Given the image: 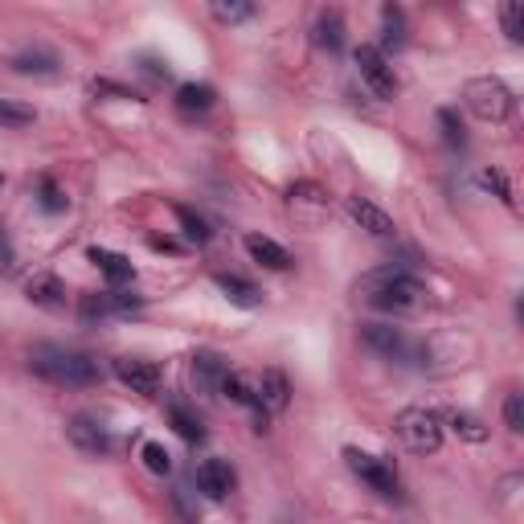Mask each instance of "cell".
I'll return each instance as SVG.
<instances>
[{"instance_id":"1","label":"cell","mask_w":524,"mask_h":524,"mask_svg":"<svg viewBox=\"0 0 524 524\" xmlns=\"http://www.w3.org/2000/svg\"><path fill=\"white\" fill-rule=\"evenodd\" d=\"M357 299L373 312H389V316H402V312H414L422 308L426 299V287L414 271H406L402 262H389V267H377L369 275L357 279Z\"/></svg>"},{"instance_id":"2","label":"cell","mask_w":524,"mask_h":524,"mask_svg":"<svg viewBox=\"0 0 524 524\" xmlns=\"http://www.w3.org/2000/svg\"><path fill=\"white\" fill-rule=\"evenodd\" d=\"M29 369L41 381L70 385V389H86V385L103 381L99 361L91 353H82V348H66V344H33L29 348Z\"/></svg>"},{"instance_id":"3","label":"cell","mask_w":524,"mask_h":524,"mask_svg":"<svg viewBox=\"0 0 524 524\" xmlns=\"http://www.w3.org/2000/svg\"><path fill=\"white\" fill-rule=\"evenodd\" d=\"M463 107L479 119V123H508L516 111L512 91L500 78H471L463 86Z\"/></svg>"},{"instance_id":"4","label":"cell","mask_w":524,"mask_h":524,"mask_svg":"<svg viewBox=\"0 0 524 524\" xmlns=\"http://www.w3.org/2000/svg\"><path fill=\"white\" fill-rule=\"evenodd\" d=\"M357 340L369 348V353H377L381 361H393V365H422L426 353L393 324H361L357 328Z\"/></svg>"},{"instance_id":"5","label":"cell","mask_w":524,"mask_h":524,"mask_svg":"<svg viewBox=\"0 0 524 524\" xmlns=\"http://www.w3.org/2000/svg\"><path fill=\"white\" fill-rule=\"evenodd\" d=\"M393 430H398V439L414 451V455H434L443 447V422L434 410L426 406H410L402 410L398 418H393Z\"/></svg>"},{"instance_id":"6","label":"cell","mask_w":524,"mask_h":524,"mask_svg":"<svg viewBox=\"0 0 524 524\" xmlns=\"http://www.w3.org/2000/svg\"><path fill=\"white\" fill-rule=\"evenodd\" d=\"M344 463H348V471H353L369 492H377L381 500H406L398 471H393L385 459H377V455H369V451H357V447H344Z\"/></svg>"},{"instance_id":"7","label":"cell","mask_w":524,"mask_h":524,"mask_svg":"<svg viewBox=\"0 0 524 524\" xmlns=\"http://www.w3.org/2000/svg\"><path fill=\"white\" fill-rule=\"evenodd\" d=\"M66 439H70L74 451L91 455V459H103V455H111V447H115L111 430H107L95 414H74V418L66 422Z\"/></svg>"},{"instance_id":"8","label":"cell","mask_w":524,"mask_h":524,"mask_svg":"<svg viewBox=\"0 0 524 524\" xmlns=\"http://www.w3.org/2000/svg\"><path fill=\"white\" fill-rule=\"evenodd\" d=\"M357 74H361V82L369 86L377 99H393V95H398V74H393L389 58L377 46H361L357 50Z\"/></svg>"},{"instance_id":"9","label":"cell","mask_w":524,"mask_h":524,"mask_svg":"<svg viewBox=\"0 0 524 524\" xmlns=\"http://www.w3.org/2000/svg\"><path fill=\"white\" fill-rule=\"evenodd\" d=\"M254 402H258V426L254 430H267V414H279V410H287V402H291V385H287V377L279 373V369H267V373H258L254 377Z\"/></svg>"},{"instance_id":"10","label":"cell","mask_w":524,"mask_h":524,"mask_svg":"<svg viewBox=\"0 0 524 524\" xmlns=\"http://www.w3.org/2000/svg\"><path fill=\"white\" fill-rule=\"evenodd\" d=\"M115 377H119L131 393H144V398H156V389H160V381H164L160 365L148 361V357H119V361H115Z\"/></svg>"},{"instance_id":"11","label":"cell","mask_w":524,"mask_h":524,"mask_svg":"<svg viewBox=\"0 0 524 524\" xmlns=\"http://www.w3.org/2000/svg\"><path fill=\"white\" fill-rule=\"evenodd\" d=\"M140 295H127V291H95V295H82L78 299V312L86 316V320H103V316H131L140 308Z\"/></svg>"},{"instance_id":"12","label":"cell","mask_w":524,"mask_h":524,"mask_svg":"<svg viewBox=\"0 0 524 524\" xmlns=\"http://www.w3.org/2000/svg\"><path fill=\"white\" fill-rule=\"evenodd\" d=\"M197 488H201V496H209V500H226V496L238 488V471H234L226 459H205V463L197 467Z\"/></svg>"},{"instance_id":"13","label":"cell","mask_w":524,"mask_h":524,"mask_svg":"<svg viewBox=\"0 0 524 524\" xmlns=\"http://www.w3.org/2000/svg\"><path fill=\"white\" fill-rule=\"evenodd\" d=\"M344 209H348V217H353V222H357L365 234H373V238H389L393 230H398V226H393V217H389L381 205H373L369 197H348Z\"/></svg>"},{"instance_id":"14","label":"cell","mask_w":524,"mask_h":524,"mask_svg":"<svg viewBox=\"0 0 524 524\" xmlns=\"http://www.w3.org/2000/svg\"><path fill=\"white\" fill-rule=\"evenodd\" d=\"M21 78H58V70H62V62H58V54L54 50H46V46H29V50H21V54H13V62H9Z\"/></svg>"},{"instance_id":"15","label":"cell","mask_w":524,"mask_h":524,"mask_svg":"<svg viewBox=\"0 0 524 524\" xmlns=\"http://www.w3.org/2000/svg\"><path fill=\"white\" fill-rule=\"evenodd\" d=\"M25 295H29V303H37V308H46V312H62L66 308V283L58 279V275H33L29 283H25Z\"/></svg>"},{"instance_id":"16","label":"cell","mask_w":524,"mask_h":524,"mask_svg":"<svg viewBox=\"0 0 524 524\" xmlns=\"http://www.w3.org/2000/svg\"><path fill=\"white\" fill-rule=\"evenodd\" d=\"M213 287L222 291L234 308H242V312H254L258 303H262V291L250 283V279H242V275H230V271H217L213 275Z\"/></svg>"},{"instance_id":"17","label":"cell","mask_w":524,"mask_h":524,"mask_svg":"<svg viewBox=\"0 0 524 524\" xmlns=\"http://www.w3.org/2000/svg\"><path fill=\"white\" fill-rule=\"evenodd\" d=\"M246 254L258 262V267H267V271H287L291 267V254L275 238H267V234H246Z\"/></svg>"},{"instance_id":"18","label":"cell","mask_w":524,"mask_h":524,"mask_svg":"<svg viewBox=\"0 0 524 524\" xmlns=\"http://www.w3.org/2000/svg\"><path fill=\"white\" fill-rule=\"evenodd\" d=\"M410 46V29H406V13L398 5L381 9V54H398Z\"/></svg>"},{"instance_id":"19","label":"cell","mask_w":524,"mask_h":524,"mask_svg":"<svg viewBox=\"0 0 524 524\" xmlns=\"http://www.w3.org/2000/svg\"><path fill=\"white\" fill-rule=\"evenodd\" d=\"M168 422H172V430H177L185 443H201V439H205L201 414H197L189 402H181V398H168Z\"/></svg>"},{"instance_id":"20","label":"cell","mask_w":524,"mask_h":524,"mask_svg":"<svg viewBox=\"0 0 524 524\" xmlns=\"http://www.w3.org/2000/svg\"><path fill=\"white\" fill-rule=\"evenodd\" d=\"M312 41H316L320 50H328V54H340V50H344V17H340V9H324V13L316 17Z\"/></svg>"},{"instance_id":"21","label":"cell","mask_w":524,"mask_h":524,"mask_svg":"<svg viewBox=\"0 0 524 524\" xmlns=\"http://www.w3.org/2000/svg\"><path fill=\"white\" fill-rule=\"evenodd\" d=\"M91 262L99 267V275L111 283V287H123V283H131L136 279V267L123 258V254H115V250H103V246H95L91 250Z\"/></svg>"},{"instance_id":"22","label":"cell","mask_w":524,"mask_h":524,"mask_svg":"<svg viewBox=\"0 0 524 524\" xmlns=\"http://www.w3.org/2000/svg\"><path fill=\"white\" fill-rule=\"evenodd\" d=\"M217 103V91L209 82H181L177 86V111L181 115H205Z\"/></svg>"},{"instance_id":"23","label":"cell","mask_w":524,"mask_h":524,"mask_svg":"<svg viewBox=\"0 0 524 524\" xmlns=\"http://www.w3.org/2000/svg\"><path fill=\"white\" fill-rule=\"evenodd\" d=\"M439 414V422H447L459 439H467V443H488V426L479 422L475 414H467V410H434Z\"/></svg>"},{"instance_id":"24","label":"cell","mask_w":524,"mask_h":524,"mask_svg":"<svg viewBox=\"0 0 524 524\" xmlns=\"http://www.w3.org/2000/svg\"><path fill=\"white\" fill-rule=\"evenodd\" d=\"M193 377L205 385V389H222V381L230 377V361L226 357H217V353H197L193 357Z\"/></svg>"},{"instance_id":"25","label":"cell","mask_w":524,"mask_h":524,"mask_svg":"<svg viewBox=\"0 0 524 524\" xmlns=\"http://www.w3.org/2000/svg\"><path fill=\"white\" fill-rule=\"evenodd\" d=\"M287 201H291V213H295L299 205H312L316 222L328 213V193H324L320 185H312V181H299V185H291V189H287Z\"/></svg>"},{"instance_id":"26","label":"cell","mask_w":524,"mask_h":524,"mask_svg":"<svg viewBox=\"0 0 524 524\" xmlns=\"http://www.w3.org/2000/svg\"><path fill=\"white\" fill-rule=\"evenodd\" d=\"M439 127H443V140H447L451 152H463V148H467V131H463V119H459L455 107H443V111H439Z\"/></svg>"},{"instance_id":"27","label":"cell","mask_w":524,"mask_h":524,"mask_svg":"<svg viewBox=\"0 0 524 524\" xmlns=\"http://www.w3.org/2000/svg\"><path fill=\"white\" fill-rule=\"evenodd\" d=\"M140 459H144V467H148L152 475H168V471H172V455H168V447L156 443V439H148V443L140 447Z\"/></svg>"},{"instance_id":"28","label":"cell","mask_w":524,"mask_h":524,"mask_svg":"<svg viewBox=\"0 0 524 524\" xmlns=\"http://www.w3.org/2000/svg\"><path fill=\"white\" fill-rule=\"evenodd\" d=\"M37 205L46 209V213H66L70 201H66V193H62L50 177H41V181H37Z\"/></svg>"},{"instance_id":"29","label":"cell","mask_w":524,"mask_h":524,"mask_svg":"<svg viewBox=\"0 0 524 524\" xmlns=\"http://www.w3.org/2000/svg\"><path fill=\"white\" fill-rule=\"evenodd\" d=\"M33 119H37L33 107L13 103V99H0V127H29Z\"/></svg>"},{"instance_id":"30","label":"cell","mask_w":524,"mask_h":524,"mask_svg":"<svg viewBox=\"0 0 524 524\" xmlns=\"http://www.w3.org/2000/svg\"><path fill=\"white\" fill-rule=\"evenodd\" d=\"M177 217H181V226H185V238H189V242H201V246H205V242L213 238V234H209V226H205V217H197L193 209H185V205H181V209H177Z\"/></svg>"},{"instance_id":"31","label":"cell","mask_w":524,"mask_h":524,"mask_svg":"<svg viewBox=\"0 0 524 524\" xmlns=\"http://www.w3.org/2000/svg\"><path fill=\"white\" fill-rule=\"evenodd\" d=\"M479 185H484L488 193H496L504 205H516V201H512V189H508V181H504V172H500V168H484V172H479Z\"/></svg>"},{"instance_id":"32","label":"cell","mask_w":524,"mask_h":524,"mask_svg":"<svg viewBox=\"0 0 524 524\" xmlns=\"http://www.w3.org/2000/svg\"><path fill=\"white\" fill-rule=\"evenodd\" d=\"M504 426L512 434L524 430V402H520V393H508V398H504Z\"/></svg>"},{"instance_id":"33","label":"cell","mask_w":524,"mask_h":524,"mask_svg":"<svg viewBox=\"0 0 524 524\" xmlns=\"http://www.w3.org/2000/svg\"><path fill=\"white\" fill-rule=\"evenodd\" d=\"M13 267H17V246L9 238V226L0 222V275H13Z\"/></svg>"},{"instance_id":"34","label":"cell","mask_w":524,"mask_h":524,"mask_svg":"<svg viewBox=\"0 0 524 524\" xmlns=\"http://www.w3.org/2000/svg\"><path fill=\"white\" fill-rule=\"evenodd\" d=\"M213 17L222 21V25H238V21L254 17V5H213Z\"/></svg>"},{"instance_id":"35","label":"cell","mask_w":524,"mask_h":524,"mask_svg":"<svg viewBox=\"0 0 524 524\" xmlns=\"http://www.w3.org/2000/svg\"><path fill=\"white\" fill-rule=\"evenodd\" d=\"M500 21H504V33H508L512 41H520V37H524V33H520V21H524L520 5H504V9H500Z\"/></svg>"},{"instance_id":"36","label":"cell","mask_w":524,"mask_h":524,"mask_svg":"<svg viewBox=\"0 0 524 524\" xmlns=\"http://www.w3.org/2000/svg\"><path fill=\"white\" fill-rule=\"evenodd\" d=\"M140 62H144V70L152 78H168V62H160V58H140Z\"/></svg>"},{"instance_id":"37","label":"cell","mask_w":524,"mask_h":524,"mask_svg":"<svg viewBox=\"0 0 524 524\" xmlns=\"http://www.w3.org/2000/svg\"><path fill=\"white\" fill-rule=\"evenodd\" d=\"M0 189H5V177H0Z\"/></svg>"}]
</instances>
